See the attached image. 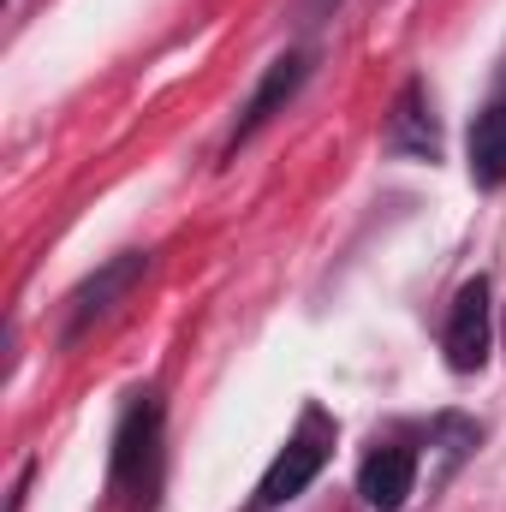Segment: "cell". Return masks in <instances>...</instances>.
Returning a JSON list of instances; mask_svg holds the SVG:
<instances>
[{"label":"cell","instance_id":"1","mask_svg":"<svg viewBox=\"0 0 506 512\" xmlns=\"http://www.w3.org/2000/svg\"><path fill=\"white\" fill-rule=\"evenodd\" d=\"M161 465V399L137 393L114 435V495H149Z\"/></svg>","mask_w":506,"mask_h":512},{"label":"cell","instance_id":"2","mask_svg":"<svg viewBox=\"0 0 506 512\" xmlns=\"http://www.w3.org/2000/svg\"><path fill=\"white\" fill-rule=\"evenodd\" d=\"M328 447H334V435H328V423L310 411L304 417V429L274 453V465H268V477L256 483V501H251V512H274V507H286L292 495H304V483L328 465Z\"/></svg>","mask_w":506,"mask_h":512},{"label":"cell","instance_id":"3","mask_svg":"<svg viewBox=\"0 0 506 512\" xmlns=\"http://www.w3.org/2000/svg\"><path fill=\"white\" fill-rule=\"evenodd\" d=\"M447 364L459 376L489 364V280H465L447 316Z\"/></svg>","mask_w":506,"mask_h":512},{"label":"cell","instance_id":"4","mask_svg":"<svg viewBox=\"0 0 506 512\" xmlns=\"http://www.w3.org/2000/svg\"><path fill=\"white\" fill-rule=\"evenodd\" d=\"M143 268H149V256H143V251H126V256H114V262H108L96 280H84V286L72 292V328H66V334H84L96 316H108V310L126 298L131 286L143 280Z\"/></svg>","mask_w":506,"mask_h":512},{"label":"cell","instance_id":"5","mask_svg":"<svg viewBox=\"0 0 506 512\" xmlns=\"http://www.w3.org/2000/svg\"><path fill=\"white\" fill-rule=\"evenodd\" d=\"M411 483H417L411 447H376V453L364 459V471H358V495H364L376 512H399L405 495H411Z\"/></svg>","mask_w":506,"mask_h":512},{"label":"cell","instance_id":"6","mask_svg":"<svg viewBox=\"0 0 506 512\" xmlns=\"http://www.w3.org/2000/svg\"><path fill=\"white\" fill-rule=\"evenodd\" d=\"M298 84H304V54H286V60H274V66H268V78L256 84V96H251V108H245V120H239V131H233V149L268 126V120H274V114L292 102V90H298Z\"/></svg>","mask_w":506,"mask_h":512},{"label":"cell","instance_id":"7","mask_svg":"<svg viewBox=\"0 0 506 512\" xmlns=\"http://www.w3.org/2000/svg\"><path fill=\"white\" fill-rule=\"evenodd\" d=\"M471 179L483 191L506 185V90L477 114V126H471Z\"/></svg>","mask_w":506,"mask_h":512},{"label":"cell","instance_id":"8","mask_svg":"<svg viewBox=\"0 0 506 512\" xmlns=\"http://www.w3.org/2000/svg\"><path fill=\"white\" fill-rule=\"evenodd\" d=\"M387 143L405 149V155H435V120L423 108V84H405L399 102H393V120H387Z\"/></svg>","mask_w":506,"mask_h":512},{"label":"cell","instance_id":"9","mask_svg":"<svg viewBox=\"0 0 506 512\" xmlns=\"http://www.w3.org/2000/svg\"><path fill=\"white\" fill-rule=\"evenodd\" d=\"M316 6H328V0H316Z\"/></svg>","mask_w":506,"mask_h":512}]
</instances>
